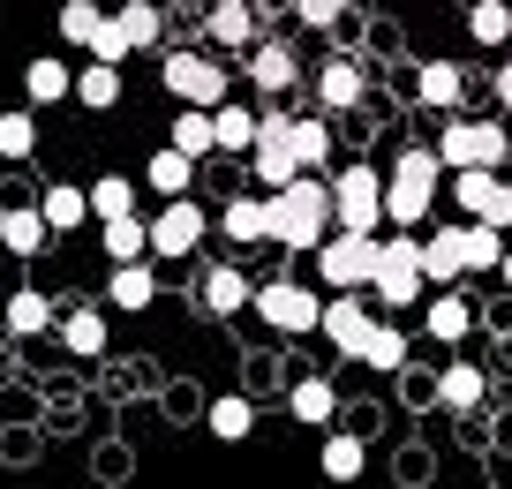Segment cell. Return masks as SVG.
Instances as JSON below:
<instances>
[{"label":"cell","instance_id":"3957f363","mask_svg":"<svg viewBox=\"0 0 512 489\" xmlns=\"http://www.w3.org/2000/svg\"><path fill=\"white\" fill-rule=\"evenodd\" d=\"M369 294H377V309H415L430 294V279H422V234H377Z\"/></svg>","mask_w":512,"mask_h":489},{"label":"cell","instance_id":"30bf717a","mask_svg":"<svg viewBox=\"0 0 512 489\" xmlns=\"http://www.w3.org/2000/svg\"><path fill=\"white\" fill-rule=\"evenodd\" d=\"M204 234H211L204 204H196V196H166V211L151 219V256H166V264H174V256H196Z\"/></svg>","mask_w":512,"mask_h":489},{"label":"cell","instance_id":"8992f818","mask_svg":"<svg viewBox=\"0 0 512 489\" xmlns=\"http://www.w3.org/2000/svg\"><path fill=\"white\" fill-rule=\"evenodd\" d=\"M249 309L264 316L279 339H302V332H317L324 301H317V286H302V279H264V286L249 294Z\"/></svg>","mask_w":512,"mask_h":489},{"label":"cell","instance_id":"f6af8a7d","mask_svg":"<svg viewBox=\"0 0 512 489\" xmlns=\"http://www.w3.org/2000/svg\"><path fill=\"white\" fill-rule=\"evenodd\" d=\"M490 91H497V121L512 128V61H497V83H490Z\"/></svg>","mask_w":512,"mask_h":489},{"label":"cell","instance_id":"603a6c76","mask_svg":"<svg viewBox=\"0 0 512 489\" xmlns=\"http://www.w3.org/2000/svg\"><path fill=\"white\" fill-rule=\"evenodd\" d=\"M144 181H151L159 196H196V158L166 143V151H151V158H144Z\"/></svg>","mask_w":512,"mask_h":489},{"label":"cell","instance_id":"d6a6232c","mask_svg":"<svg viewBox=\"0 0 512 489\" xmlns=\"http://www.w3.org/2000/svg\"><path fill=\"white\" fill-rule=\"evenodd\" d=\"M211 128H219V151L226 158H249L256 151V106H234V98H226V106H211Z\"/></svg>","mask_w":512,"mask_h":489},{"label":"cell","instance_id":"ffe728a7","mask_svg":"<svg viewBox=\"0 0 512 489\" xmlns=\"http://www.w3.org/2000/svg\"><path fill=\"white\" fill-rule=\"evenodd\" d=\"M204 31H211V46L249 53V46H256V8H249V0H219V8L204 16Z\"/></svg>","mask_w":512,"mask_h":489},{"label":"cell","instance_id":"4dcf8cb0","mask_svg":"<svg viewBox=\"0 0 512 489\" xmlns=\"http://www.w3.org/2000/svg\"><path fill=\"white\" fill-rule=\"evenodd\" d=\"M166 143H174V151H189L196 166H204V158L219 151V128H211V106H181V113H174V136H166Z\"/></svg>","mask_w":512,"mask_h":489},{"label":"cell","instance_id":"e0dca14e","mask_svg":"<svg viewBox=\"0 0 512 489\" xmlns=\"http://www.w3.org/2000/svg\"><path fill=\"white\" fill-rule=\"evenodd\" d=\"M106 301L113 309H128V316H144L151 301H159V271L136 256V264H113V279H106Z\"/></svg>","mask_w":512,"mask_h":489},{"label":"cell","instance_id":"ba28073f","mask_svg":"<svg viewBox=\"0 0 512 489\" xmlns=\"http://www.w3.org/2000/svg\"><path fill=\"white\" fill-rule=\"evenodd\" d=\"M159 76H166V91H174L181 98V106H226V83H234V76H226V61H211V53H166V68H159Z\"/></svg>","mask_w":512,"mask_h":489},{"label":"cell","instance_id":"9a60e30c","mask_svg":"<svg viewBox=\"0 0 512 489\" xmlns=\"http://www.w3.org/2000/svg\"><path fill=\"white\" fill-rule=\"evenodd\" d=\"M422 279H430V286H460V279H467L460 219H452V226H437V234H422Z\"/></svg>","mask_w":512,"mask_h":489},{"label":"cell","instance_id":"ab89813d","mask_svg":"<svg viewBox=\"0 0 512 489\" xmlns=\"http://www.w3.org/2000/svg\"><path fill=\"white\" fill-rule=\"evenodd\" d=\"M98 23H106V8H98V0H61V46H76V53H91V38H98Z\"/></svg>","mask_w":512,"mask_h":489},{"label":"cell","instance_id":"44dd1931","mask_svg":"<svg viewBox=\"0 0 512 489\" xmlns=\"http://www.w3.org/2000/svg\"><path fill=\"white\" fill-rule=\"evenodd\" d=\"M467 332H475V309H467V294H452V286H430V339H437V347H460Z\"/></svg>","mask_w":512,"mask_h":489},{"label":"cell","instance_id":"8d00e7d4","mask_svg":"<svg viewBox=\"0 0 512 489\" xmlns=\"http://www.w3.org/2000/svg\"><path fill=\"white\" fill-rule=\"evenodd\" d=\"M98 241H106L113 264H136V256H151V219H136V211H128V219H106Z\"/></svg>","mask_w":512,"mask_h":489},{"label":"cell","instance_id":"d590c367","mask_svg":"<svg viewBox=\"0 0 512 489\" xmlns=\"http://www.w3.org/2000/svg\"><path fill=\"white\" fill-rule=\"evenodd\" d=\"M53 324H61L53 294H8V332H16V339H46Z\"/></svg>","mask_w":512,"mask_h":489},{"label":"cell","instance_id":"8fae6325","mask_svg":"<svg viewBox=\"0 0 512 489\" xmlns=\"http://www.w3.org/2000/svg\"><path fill=\"white\" fill-rule=\"evenodd\" d=\"M241 68H249V83H256L264 98H287L294 83H302V61H294L287 38H256V46L241 53Z\"/></svg>","mask_w":512,"mask_h":489},{"label":"cell","instance_id":"836d02e7","mask_svg":"<svg viewBox=\"0 0 512 489\" xmlns=\"http://www.w3.org/2000/svg\"><path fill=\"white\" fill-rule=\"evenodd\" d=\"M61 347L76 354V362H98V354H106V316L98 309H68L61 316Z\"/></svg>","mask_w":512,"mask_h":489},{"label":"cell","instance_id":"5bb4252c","mask_svg":"<svg viewBox=\"0 0 512 489\" xmlns=\"http://www.w3.org/2000/svg\"><path fill=\"white\" fill-rule=\"evenodd\" d=\"M287 414L302 429H332L339 422V384L332 377H294L287 384Z\"/></svg>","mask_w":512,"mask_h":489},{"label":"cell","instance_id":"e575fe53","mask_svg":"<svg viewBox=\"0 0 512 489\" xmlns=\"http://www.w3.org/2000/svg\"><path fill=\"white\" fill-rule=\"evenodd\" d=\"M38 211H46V226H53V234H76V226L91 219V196H83L76 181H53V189L38 196Z\"/></svg>","mask_w":512,"mask_h":489},{"label":"cell","instance_id":"cb8c5ba5","mask_svg":"<svg viewBox=\"0 0 512 489\" xmlns=\"http://www.w3.org/2000/svg\"><path fill=\"white\" fill-rule=\"evenodd\" d=\"M482 392H490V377H482L475 362H452L445 377H437V407H445V414H475Z\"/></svg>","mask_w":512,"mask_h":489},{"label":"cell","instance_id":"b9f144b4","mask_svg":"<svg viewBox=\"0 0 512 489\" xmlns=\"http://www.w3.org/2000/svg\"><path fill=\"white\" fill-rule=\"evenodd\" d=\"M31 151H38V121L8 106L0 113V158H31Z\"/></svg>","mask_w":512,"mask_h":489},{"label":"cell","instance_id":"f35d334b","mask_svg":"<svg viewBox=\"0 0 512 489\" xmlns=\"http://www.w3.org/2000/svg\"><path fill=\"white\" fill-rule=\"evenodd\" d=\"M362 362H369V369H384V377H392V369H407V332H400V324H369Z\"/></svg>","mask_w":512,"mask_h":489},{"label":"cell","instance_id":"83f0119b","mask_svg":"<svg viewBox=\"0 0 512 489\" xmlns=\"http://www.w3.org/2000/svg\"><path fill=\"white\" fill-rule=\"evenodd\" d=\"M415 98H422L430 113H460V98H467V76H460L452 61H430V68L415 76Z\"/></svg>","mask_w":512,"mask_h":489},{"label":"cell","instance_id":"4316f807","mask_svg":"<svg viewBox=\"0 0 512 489\" xmlns=\"http://www.w3.org/2000/svg\"><path fill=\"white\" fill-rule=\"evenodd\" d=\"M249 294H256V286L241 279L234 264H211L204 271V316H241V309H249Z\"/></svg>","mask_w":512,"mask_h":489},{"label":"cell","instance_id":"f1b7e54d","mask_svg":"<svg viewBox=\"0 0 512 489\" xmlns=\"http://www.w3.org/2000/svg\"><path fill=\"white\" fill-rule=\"evenodd\" d=\"M467 38H475L482 53H505L512 46V0H475V8H467Z\"/></svg>","mask_w":512,"mask_h":489},{"label":"cell","instance_id":"d4e9b609","mask_svg":"<svg viewBox=\"0 0 512 489\" xmlns=\"http://www.w3.org/2000/svg\"><path fill=\"white\" fill-rule=\"evenodd\" d=\"M76 106L83 113H113L121 106V68L113 61H83L76 68Z\"/></svg>","mask_w":512,"mask_h":489},{"label":"cell","instance_id":"1f68e13d","mask_svg":"<svg viewBox=\"0 0 512 489\" xmlns=\"http://www.w3.org/2000/svg\"><path fill=\"white\" fill-rule=\"evenodd\" d=\"M204 422H211V437H219V444H241V437L256 429V399H241V392H219V399L204 407Z\"/></svg>","mask_w":512,"mask_h":489},{"label":"cell","instance_id":"f546056e","mask_svg":"<svg viewBox=\"0 0 512 489\" xmlns=\"http://www.w3.org/2000/svg\"><path fill=\"white\" fill-rule=\"evenodd\" d=\"M113 16H121V31H128V46H136V53H159V46H166V16H159V0H121Z\"/></svg>","mask_w":512,"mask_h":489},{"label":"cell","instance_id":"7c38bea8","mask_svg":"<svg viewBox=\"0 0 512 489\" xmlns=\"http://www.w3.org/2000/svg\"><path fill=\"white\" fill-rule=\"evenodd\" d=\"M317 332H324V347H332V354H354V362H362L369 301H362V294H332V301H324V316H317Z\"/></svg>","mask_w":512,"mask_h":489},{"label":"cell","instance_id":"2e32d148","mask_svg":"<svg viewBox=\"0 0 512 489\" xmlns=\"http://www.w3.org/2000/svg\"><path fill=\"white\" fill-rule=\"evenodd\" d=\"M46 241H53V226H46V211H38V204H8V211H0V249H8V256H46Z\"/></svg>","mask_w":512,"mask_h":489},{"label":"cell","instance_id":"52a82bcc","mask_svg":"<svg viewBox=\"0 0 512 489\" xmlns=\"http://www.w3.org/2000/svg\"><path fill=\"white\" fill-rule=\"evenodd\" d=\"M332 219L347 234H377L384 226V174L377 166H339L332 174Z\"/></svg>","mask_w":512,"mask_h":489},{"label":"cell","instance_id":"5b68a950","mask_svg":"<svg viewBox=\"0 0 512 489\" xmlns=\"http://www.w3.org/2000/svg\"><path fill=\"white\" fill-rule=\"evenodd\" d=\"M369 271H377V234H347V226H332V234L317 241V279L332 286V294H362Z\"/></svg>","mask_w":512,"mask_h":489},{"label":"cell","instance_id":"7a4b0ae2","mask_svg":"<svg viewBox=\"0 0 512 489\" xmlns=\"http://www.w3.org/2000/svg\"><path fill=\"white\" fill-rule=\"evenodd\" d=\"M437 174H445V158H437L430 143H415V151H400V158H392V174H384V226H400V234L430 226Z\"/></svg>","mask_w":512,"mask_h":489},{"label":"cell","instance_id":"ee69618b","mask_svg":"<svg viewBox=\"0 0 512 489\" xmlns=\"http://www.w3.org/2000/svg\"><path fill=\"white\" fill-rule=\"evenodd\" d=\"M294 16H302L309 31H339V23H347V0H294Z\"/></svg>","mask_w":512,"mask_h":489},{"label":"cell","instance_id":"7402d4cb","mask_svg":"<svg viewBox=\"0 0 512 489\" xmlns=\"http://www.w3.org/2000/svg\"><path fill=\"white\" fill-rule=\"evenodd\" d=\"M362 467H369V444L354 437V429H332L324 452H317V474L324 482H362Z\"/></svg>","mask_w":512,"mask_h":489},{"label":"cell","instance_id":"4fadbf2b","mask_svg":"<svg viewBox=\"0 0 512 489\" xmlns=\"http://www.w3.org/2000/svg\"><path fill=\"white\" fill-rule=\"evenodd\" d=\"M362 98H369L362 61H347V53H339V61H324V68H317V106H324V113H354Z\"/></svg>","mask_w":512,"mask_h":489},{"label":"cell","instance_id":"6da1fadb","mask_svg":"<svg viewBox=\"0 0 512 489\" xmlns=\"http://www.w3.org/2000/svg\"><path fill=\"white\" fill-rule=\"evenodd\" d=\"M332 181H317V174H294L287 189H272V241L279 249H294V256H317V241L332 234Z\"/></svg>","mask_w":512,"mask_h":489},{"label":"cell","instance_id":"484cf974","mask_svg":"<svg viewBox=\"0 0 512 489\" xmlns=\"http://www.w3.org/2000/svg\"><path fill=\"white\" fill-rule=\"evenodd\" d=\"M294 158H302V174H332V121L324 113H294Z\"/></svg>","mask_w":512,"mask_h":489},{"label":"cell","instance_id":"9c48e42d","mask_svg":"<svg viewBox=\"0 0 512 489\" xmlns=\"http://www.w3.org/2000/svg\"><path fill=\"white\" fill-rule=\"evenodd\" d=\"M452 204H460V219H482V226H497V234H512V181L490 174V166L452 174Z\"/></svg>","mask_w":512,"mask_h":489},{"label":"cell","instance_id":"60d3db41","mask_svg":"<svg viewBox=\"0 0 512 489\" xmlns=\"http://www.w3.org/2000/svg\"><path fill=\"white\" fill-rule=\"evenodd\" d=\"M460 249H467V271H497V256H505V234L482 219H460Z\"/></svg>","mask_w":512,"mask_h":489},{"label":"cell","instance_id":"bcb514c9","mask_svg":"<svg viewBox=\"0 0 512 489\" xmlns=\"http://www.w3.org/2000/svg\"><path fill=\"white\" fill-rule=\"evenodd\" d=\"M497 279H505V294H512V249H505V256H497Z\"/></svg>","mask_w":512,"mask_h":489},{"label":"cell","instance_id":"ac0fdd59","mask_svg":"<svg viewBox=\"0 0 512 489\" xmlns=\"http://www.w3.org/2000/svg\"><path fill=\"white\" fill-rule=\"evenodd\" d=\"M219 234L241 241V249H249V241H272V196H234V204L219 211Z\"/></svg>","mask_w":512,"mask_h":489},{"label":"cell","instance_id":"7bdbcfd3","mask_svg":"<svg viewBox=\"0 0 512 489\" xmlns=\"http://www.w3.org/2000/svg\"><path fill=\"white\" fill-rule=\"evenodd\" d=\"M128 53H136V46H128V31H121V16H106V23H98V38H91V61H113V68H121V61H128Z\"/></svg>","mask_w":512,"mask_h":489},{"label":"cell","instance_id":"277c9868","mask_svg":"<svg viewBox=\"0 0 512 489\" xmlns=\"http://www.w3.org/2000/svg\"><path fill=\"white\" fill-rule=\"evenodd\" d=\"M437 158H445V174H467V166H490L497 174L512 158V128L497 121V113L490 121H445L437 128Z\"/></svg>","mask_w":512,"mask_h":489},{"label":"cell","instance_id":"d6986e66","mask_svg":"<svg viewBox=\"0 0 512 489\" xmlns=\"http://www.w3.org/2000/svg\"><path fill=\"white\" fill-rule=\"evenodd\" d=\"M23 91H31V106H61V98H76V68H68L61 53H38V61L23 68Z\"/></svg>","mask_w":512,"mask_h":489},{"label":"cell","instance_id":"74e56055","mask_svg":"<svg viewBox=\"0 0 512 489\" xmlns=\"http://www.w3.org/2000/svg\"><path fill=\"white\" fill-rule=\"evenodd\" d=\"M83 196H91V219H98V226H106V219H128V211H136V181H128V174H98Z\"/></svg>","mask_w":512,"mask_h":489}]
</instances>
